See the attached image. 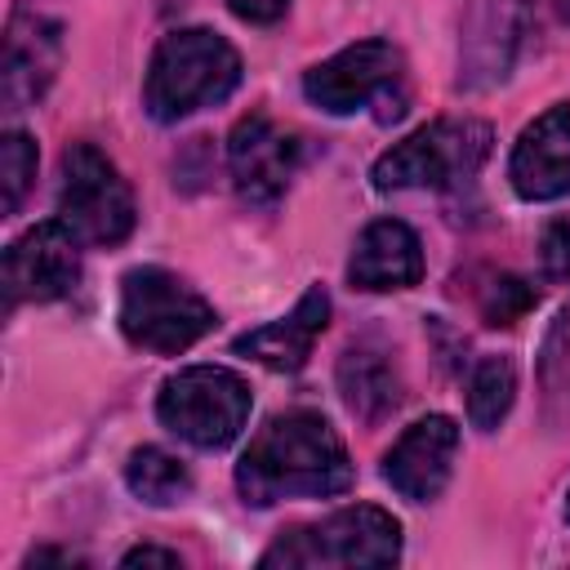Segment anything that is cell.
I'll return each mask as SVG.
<instances>
[{"mask_svg": "<svg viewBox=\"0 0 570 570\" xmlns=\"http://www.w3.org/2000/svg\"><path fill=\"white\" fill-rule=\"evenodd\" d=\"M517 396V365L508 356H485L476 361L472 379H468V419L481 432H494L503 423V414L512 410Z\"/></svg>", "mask_w": 570, "mask_h": 570, "instance_id": "obj_19", "label": "cell"}, {"mask_svg": "<svg viewBox=\"0 0 570 570\" xmlns=\"http://www.w3.org/2000/svg\"><path fill=\"white\" fill-rule=\"evenodd\" d=\"M419 276H423V245L401 218H379L356 236V249L347 258L352 289L387 294L419 285Z\"/></svg>", "mask_w": 570, "mask_h": 570, "instance_id": "obj_15", "label": "cell"}, {"mask_svg": "<svg viewBox=\"0 0 570 570\" xmlns=\"http://www.w3.org/2000/svg\"><path fill=\"white\" fill-rule=\"evenodd\" d=\"M227 169H232L240 200L276 205L298 174V138L254 111V116L236 120V129L227 138Z\"/></svg>", "mask_w": 570, "mask_h": 570, "instance_id": "obj_11", "label": "cell"}, {"mask_svg": "<svg viewBox=\"0 0 570 570\" xmlns=\"http://www.w3.org/2000/svg\"><path fill=\"white\" fill-rule=\"evenodd\" d=\"M566 521H570V494H566Z\"/></svg>", "mask_w": 570, "mask_h": 570, "instance_id": "obj_28", "label": "cell"}, {"mask_svg": "<svg viewBox=\"0 0 570 570\" xmlns=\"http://www.w3.org/2000/svg\"><path fill=\"white\" fill-rule=\"evenodd\" d=\"M396 80H401V49L387 40H361L316 62L303 76V94L330 116H352L374 98H383Z\"/></svg>", "mask_w": 570, "mask_h": 570, "instance_id": "obj_10", "label": "cell"}, {"mask_svg": "<svg viewBox=\"0 0 570 570\" xmlns=\"http://www.w3.org/2000/svg\"><path fill=\"white\" fill-rule=\"evenodd\" d=\"M58 218L85 245H120L134 232V218H138L134 191L94 142H71L62 151Z\"/></svg>", "mask_w": 570, "mask_h": 570, "instance_id": "obj_7", "label": "cell"}, {"mask_svg": "<svg viewBox=\"0 0 570 570\" xmlns=\"http://www.w3.org/2000/svg\"><path fill=\"white\" fill-rule=\"evenodd\" d=\"M227 9L245 22H276L289 9V0H227Z\"/></svg>", "mask_w": 570, "mask_h": 570, "instance_id": "obj_24", "label": "cell"}, {"mask_svg": "<svg viewBox=\"0 0 570 570\" xmlns=\"http://www.w3.org/2000/svg\"><path fill=\"white\" fill-rule=\"evenodd\" d=\"M508 178L525 200H557L570 196V102L548 107L534 125L521 129Z\"/></svg>", "mask_w": 570, "mask_h": 570, "instance_id": "obj_13", "label": "cell"}, {"mask_svg": "<svg viewBox=\"0 0 570 570\" xmlns=\"http://www.w3.org/2000/svg\"><path fill=\"white\" fill-rule=\"evenodd\" d=\"M249 405H254L249 383L223 365H187L156 396L160 423L196 450L232 445L249 423Z\"/></svg>", "mask_w": 570, "mask_h": 570, "instance_id": "obj_6", "label": "cell"}, {"mask_svg": "<svg viewBox=\"0 0 570 570\" xmlns=\"http://www.w3.org/2000/svg\"><path fill=\"white\" fill-rule=\"evenodd\" d=\"M539 392L548 423L570 419V303L557 312L543 347H539Z\"/></svg>", "mask_w": 570, "mask_h": 570, "instance_id": "obj_20", "label": "cell"}, {"mask_svg": "<svg viewBox=\"0 0 570 570\" xmlns=\"http://www.w3.org/2000/svg\"><path fill=\"white\" fill-rule=\"evenodd\" d=\"M490 142H494V134H490L485 120L445 116V120H432V125L414 129L410 138L392 142L374 160L370 178H374L379 191H401V187H436V191H445V187L468 183L485 165Z\"/></svg>", "mask_w": 570, "mask_h": 570, "instance_id": "obj_4", "label": "cell"}, {"mask_svg": "<svg viewBox=\"0 0 570 570\" xmlns=\"http://www.w3.org/2000/svg\"><path fill=\"white\" fill-rule=\"evenodd\" d=\"M240 85V53L209 27H183L169 31L151 62L142 102L156 120H183L200 107L223 102Z\"/></svg>", "mask_w": 570, "mask_h": 570, "instance_id": "obj_2", "label": "cell"}, {"mask_svg": "<svg viewBox=\"0 0 570 570\" xmlns=\"http://www.w3.org/2000/svg\"><path fill=\"white\" fill-rule=\"evenodd\" d=\"M120 561H125V566H183V557H178V552H169V548H151V543L129 548Z\"/></svg>", "mask_w": 570, "mask_h": 570, "instance_id": "obj_25", "label": "cell"}, {"mask_svg": "<svg viewBox=\"0 0 570 570\" xmlns=\"http://www.w3.org/2000/svg\"><path fill=\"white\" fill-rule=\"evenodd\" d=\"M401 557V525L374 503L338 508L312 525L285 530L258 566H392Z\"/></svg>", "mask_w": 570, "mask_h": 570, "instance_id": "obj_5", "label": "cell"}, {"mask_svg": "<svg viewBox=\"0 0 570 570\" xmlns=\"http://www.w3.org/2000/svg\"><path fill=\"white\" fill-rule=\"evenodd\" d=\"M62 62V27L36 9H13L4 31V102L22 111L36 102Z\"/></svg>", "mask_w": 570, "mask_h": 570, "instance_id": "obj_14", "label": "cell"}, {"mask_svg": "<svg viewBox=\"0 0 570 570\" xmlns=\"http://www.w3.org/2000/svg\"><path fill=\"white\" fill-rule=\"evenodd\" d=\"M80 236L62 223H36L4 249V294L9 303H49L76 289L80 281Z\"/></svg>", "mask_w": 570, "mask_h": 570, "instance_id": "obj_9", "label": "cell"}, {"mask_svg": "<svg viewBox=\"0 0 570 570\" xmlns=\"http://www.w3.org/2000/svg\"><path fill=\"white\" fill-rule=\"evenodd\" d=\"M325 325H330V294H325L321 285H312V289L294 303V312H289V316L267 321V325H258V330L240 334L232 347H236L240 356H249V361L267 365V370L294 374V370H303V365H307L312 343L321 338V330H325Z\"/></svg>", "mask_w": 570, "mask_h": 570, "instance_id": "obj_16", "label": "cell"}, {"mask_svg": "<svg viewBox=\"0 0 570 570\" xmlns=\"http://www.w3.org/2000/svg\"><path fill=\"white\" fill-rule=\"evenodd\" d=\"M0 169H4V214H18L22 196L36 183V142L22 129H9L0 142Z\"/></svg>", "mask_w": 570, "mask_h": 570, "instance_id": "obj_21", "label": "cell"}, {"mask_svg": "<svg viewBox=\"0 0 570 570\" xmlns=\"http://www.w3.org/2000/svg\"><path fill=\"white\" fill-rule=\"evenodd\" d=\"M561 13H566V22H570V0H561Z\"/></svg>", "mask_w": 570, "mask_h": 570, "instance_id": "obj_27", "label": "cell"}, {"mask_svg": "<svg viewBox=\"0 0 570 570\" xmlns=\"http://www.w3.org/2000/svg\"><path fill=\"white\" fill-rule=\"evenodd\" d=\"M534 307V289L521 276H494L481 289V316L485 325H517Z\"/></svg>", "mask_w": 570, "mask_h": 570, "instance_id": "obj_22", "label": "cell"}, {"mask_svg": "<svg viewBox=\"0 0 570 570\" xmlns=\"http://www.w3.org/2000/svg\"><path fill=\"white\" fill-rule=\"evenodd\" d=\"M534 0H468L459 27V85L490 89L508 80L530 31Z\"/></svg>", "mask_w": 570, "mask_h": 570, "instance_id": "obj_8", "label": "cell"}, {"mask_svg": "<svg viewBox=\"0 0 570 570\" xmlns=\"http://www.w3.org/2000/svg\"><path fill=\"white\" fill-rule=\"evenodd\" d=\"M454 459H459V423L450 414H428L396 436V445L383 459V476L401 499L428 503L445 490Z\"/></svg>", "mask_w": 570, "mask_h": 570, "instance_id": "obj_12", "label": "cell"}, {"mask_svg": "<svg viewBox=\"0 0 570 570\" xmlns=\"http://www.w3.org/2000/svg\"><path fill=\"white\" fill-rule=\"evenodd\" d=\"M45 561H62V566H76L80 557H76V552H53V548H40V552H31V557H27V566H45Z\"/></svg>", "mask_w": 570, "mask_h": 570, "instance_id": "obj_26", "label": "cell"}, {"mask_svg": "<svg viewBox=\"0 0 570 570\" xmlns=\"http://www.w3.org/2000/svg\"><path fill=\"white\" fill-rule=\"evenodd\" d=\"M125 485L134 490V499H142L151 508H169L191 490V472L178 454H169L160 445H142L125 463Z\"/></svg>", "mask_w": 570, "mask_h": 570, "instance_id": "obj_18", "label": "cell"}, {"mask_svg": "<svg viewBox=\"0 0 570 570\" xmlns=\"http://www.w3.org/2000/svg\"><path fill=\"white\" fill-rule=\"evenodd\" d=\"M352 485V459L343 436L316 410H289L245 445L236 463V490L245 503L267 508L281 499H330Z\"/></svg>", "mask_w": 570, "mask_h": 570, "instance_id": "obj_1", "label": "cell"}, {"mask_svg": "<svg viewBox=\"0 0 570 570\" xmlns=\"http://www.w3.org/2000/svg\"><path fill=\"white\" fill-rule=\"evenodd\" d=\"M539 272L552 285H570V218H552L539 236Z\"/></svg>", "mask_w": 570, "mask_h": 570, "instance_id": "obj_23", "label": "cell"}, {"mask_svg": "<svg viewBox=\"0 0 570 570\" xmlns=\"http://www.w3.org/2000/svg\"><path fill=\"white\" fill-rule=\"evenodd\" d=\"M120 334L156 356H178L214 330V307L178 272L134 267L120 281Z\"/></svg>", "mask_w": 570, "mask_h": 570, "instance_id": "obj_3", "label": "cell"}, {"mask_svg": "<svg viewBox=\"0 0 570 570\" xmlns=\"http://www.w3.org/2000/svg\"><path fill=\"white\" fill-rule=\"evenodd\" d=\"M338 396L361 423H379L401 405V379L387 352L370 343H352L338 356Z\"/></svg>", "mask_w": 570, "mask_h": 570, "instance_id": "obj_17", "label": "cell"}]
</instances>
